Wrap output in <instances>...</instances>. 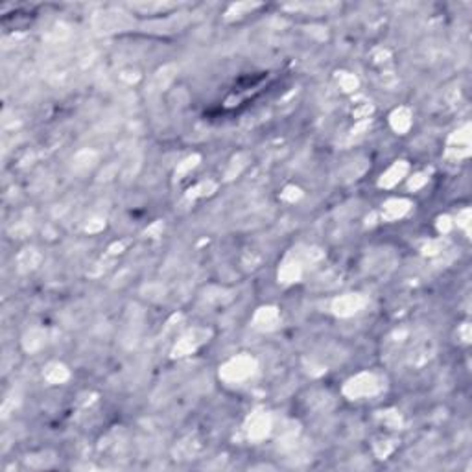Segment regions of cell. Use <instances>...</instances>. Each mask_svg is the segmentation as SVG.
I'll use <instances>...</instances> for the list:
<instances>
[{"label":"cell","instance_id":"6da1fadb","mask_svg":"<svg viewBox=\"0 0 472 472\" xmlns=\"http://www.w3.org/2000/svg\"><path fill=\"white\" fill-rule=\"evenodd\" d=\"M350 387H352L350 395H367V393L373 391L374 384L371 376H360V378H356V382L354 380L350 382Z\"/></svg>","mask_w":472,"mask_h":472},{"label":"cell","instance_id":"7a4b0ae2","mask_svg":"<svg viewBox=\"0 0 472 472\" xmlns=\"http://www.w3.org/2000/svg\"><path fill=\"white\" fill-rule=\"evenodd\" d=\"M358 304H360V301H358L356 297H345V299H341V301L336 303V308H339L338 312L345 314V312H352V310H356Z\"/></svg>","mask_w":472,"mask_h":472}]
</instances>
